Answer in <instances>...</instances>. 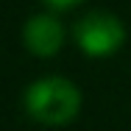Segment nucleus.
Wrapping results in <instances>:
<instances>
[{"instance_id": "nucleus-1", "label": "nucleus", "mask_w": 131, "mask_h": 131, "mask_svg": "<svg viewBox=\"0 0 131 131\" xmlns=\"http://www.w3.org/2000/svg\"><path fill=\"white\" fill-rule=\"evenodd\" d=\"M25 112L42 126H64L81 109V92L73 81L48 75L25 89Z\"/></svg>"}, {"instance_id": "nucleus-2", "label": "nucleus", "mask_w": 131, "mask_h": 131, "mask_svg": "<svg viewBox=\"0 0 131 131\" xmlns=\"http://www.w3.org/2000/svg\"><path fill=\"white\" fill-rule=\"evenodd\" d=\"M75 42L86 56H112L123 48L126 28L109 11H89L75 23Z\"/></svg>"}, {"instance_id": "nucleus-3", "label": "nucleus", "mask_w": 131, "mask_h": 131, "mask_svg": "<svg viewBox=\"0 0 131 131\" xmlns=\"http://www.w3.org/2000/svg\"><path fill=\"white\" fill-rule=\"evenodd\" d=\"M23 42L34 56H56L64 45V28L53 14H36L23 28Z\"/></svg>"}, {"instance_id": "nucleus-4", "label": "nucleus", "mask_w": 131, "mask_h": 131, "mask_svg": "<svg viewBox=\"0 0 131 131\" xmlns=\"http://www.w3.org/2000/svg\"><path fill=\"white\" fill-rule=\"evenodd\" d=\"M48 6H53V8H73V6H78V3H84V0H45Z\"/></svg>"}]
</instances>
